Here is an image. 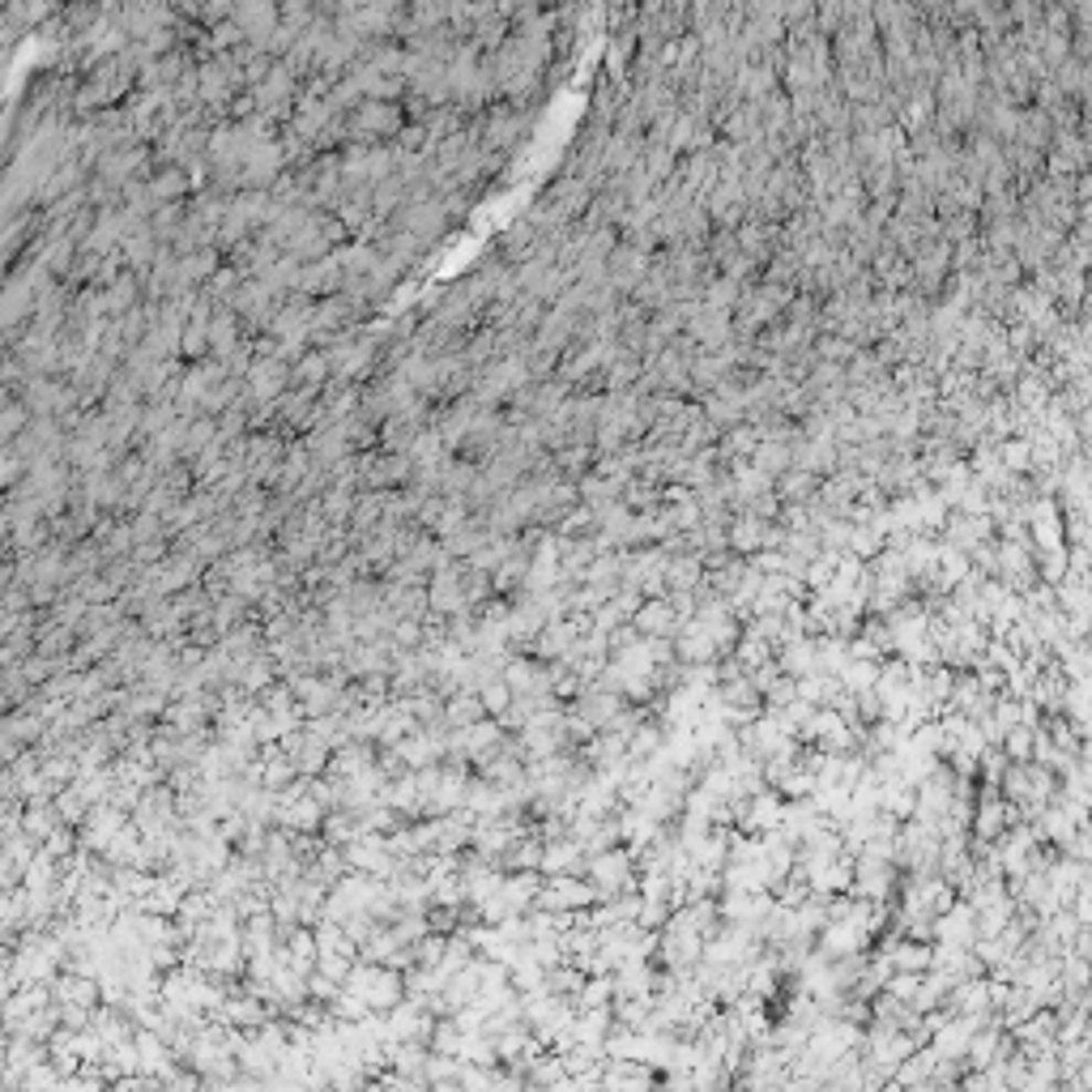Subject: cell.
<instances>
[{"label": "cell", "mask_w": 1092, "mask_h": 1092, "mask_svg": "<svg viewBox=\"0 0 1092 1092\" xmlns=\"http://www.w3.org/2000/svg\"><path fill=\"white\" fill-rule=\"evenodd\" d=\"M415 479V465L397 452H385V457H372L363 461V486L367 491H388V486H406Z\"/></svg>", "instance_id": "cell-3"}, {"label": "cell", "mask_w": 1092, "mask_h": 1092, "mask_svg": "<svg viewBox=\"0 0 1092 1092\" xmlns=\"http://www.w3.org/2000/svg\"><path fill=\"white\" fill-rule=\"evenodd\" d=\"M482 717H491V713H486V705H482V696L474 687H461V692H452L449 700H445V726H449V730L474 726Z\"/></svg>", "instance_id": "cell-4"}, {"label": "cell", "mask_w": 1092, "mask_h": 1092, "mask_svg": "<svg viewBox=\"0 0 1092 1092\" xmlns=\"http://www.w3.org/2000/svg\"><path fill=\"white\" fill-rule=\"evenodd\" d=\"M125 824H129V811H125V806H116L111 799H107V803H95L90 806V815H86V824L77 828V833H82V849L103 854V849L111 845V836L120 833Z\"/></svg>", "instance_id": "cell-2"}, {"label": "cell", "mask_w": 1092, "mask_h": 1092, "mask_svg": "<svg viewBox=\"0 0 1092 1092\" xmlns=\"http://www.w3.org/2000/svg\"><path fill=\"white\" fill-rule=\"evenodd\" d=\"M308 995L321 998V1003H333V998L342 995V982L329 977V973H321V968H312V973H308Z\"/></svg>", "instance_id": "cell-6"}, {"label": "cell", "mask_w": 1092, "mask_h": 1092, "mask_svg": "<svg viewBox=\"0 0 1092 1092\" xmlns=\"http://www.w3.org/2000/svg\"><path fill=\"white\" fill-rule=\"evenodd\" d=\"M351 986L354 995L363 998L376 1016H388L393 1007H402L406 995H410V986H406V973L402 968H393V964H376V961H358L351 973Z\"/></svg>", "instance_id": "cell-1"}, {"label": "cell", "mask_w": 1092, "mask_h": 1092, "mask_svg": "<svg viewBox=\"0 0 1092 1092\" xmlns=\"http://www.w3.org/2000/svg\"><path fill=\"white\" fill-rule=\"evenodd\" d=\"M479 696H482V705H486V713H491V717H504V713L513 708V700H516L513 683H508L504 675H495V678H486V683H479Z\"/></svg>", "instance_id": "cell-5"}]
</instances>
